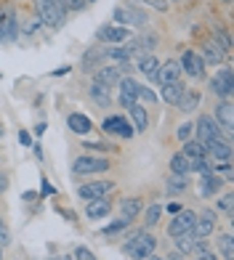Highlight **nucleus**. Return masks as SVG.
<instances>
[{"label": "nucleus", "mask_w": 234, "mask_h": 260, "mask_svg": "<svg viewBox=\"0 0 234 260\" xmlns=\"http://www.w3.org/2000/svg\"><path fill=\"white\" fill-rule=\"evenodd\" d=\"M88 93H91V99L96 101L99 106H109V104H112V93H109V85H104V82H99V80H93V82H91Z\"/></svg>", "instance_id": "4be33fe9"}, {"label": "nucleus", "mask_w": 234, "mask_h": 260, "mask_svg": "<svg viewBox=\"0 0 234 260\" xmlns=\"http://www.w3.org/2000/svg\"><path fill=\"white\" fill-rule=\"evenodd\" d=\"M19 35V21L14 8H3V27H0V43H11Z\"/></svg>", "instance_id": "4468645a"}, {"label": "nucleus", "mask_w": 234, "mask_h": 260, "mask_svg": "<svg viewBox=\"0 0 234 260\" xmlns=\"http://www.w3.org/2000/svg\"><path fill=\"white\" fill-rule=\"evenodd\" d=\"M194 220H197V215L192 210H179L173 215V220H170V226H168V236L170 239H175V236H181V234H186V231H192L194 229Z\"/></svg>", "instance_id": "423d86ee"}, {"label": "nucleus", "mask_w": 234, "mask_h": 260, "mask_svg": "<svg viewBox=\"0 0 234 260\" xmlns=\"http://www.w3.org/2000/svg\"><path fill=\"white\" fill-rule=\"evenodd\" d=\"M101 130L107 136H120V138H131L136 130H133V125H128V120L125 117H120V114H112V117H107V120L101 122Z\"/></svg>", "instance_id": "9b49d317"}, {"label": "nucleus", "mask_w": 234, "mask_h": 260, "mask_svg": "<svg viewBox=\"0 0 234 260\" xmlns=\"http://www.w3.org/2000/svg\"><path fill=\"white\" fill-rule=\"evenodd\" d=\"M160 215H162V207H160V205H152V207L144 212V223H147V226H155V223L160 220Z\"/></svg>", "instance_id": "f704fd0d"}, {"label": "nucleus", "mask_w": 234, "mask_h": 260, "mask_svg": "<svg viewBox=\"0 0 234 260\" xmlns=\"http://www.w3.org/2000/svg\"><path fill=\"white\" fill-rule=\"evenodd\" d=\"M181 154L186 159H197V157H208V151H205V146L200 144V141L189 138V141H184V151H181Z\"/></svg>", "instance_id": "cd10ccee"}, {"label": "nucleus", "mask_w": 234, "mask_h": 260, "mask_svg": "<svg viewBox=\"0 0 234 260\" xmlns=\"http://www.w3.org/2000/svg\"><path fill=\"white\" fill-rule=\"evenodd\" d=\"M200 197H216V191L221 188V178L216 173H208V175H200Z\"/></svg>", "instance_id": "b1692460"}, {"label": "nucleus", "mask_w": 234, "mask_h": 260, "mask_svg": "<svg viewBox=\"0 0 234 260\" xmlns=\"http://www.w3.org/2000/svg\"><path fill=\"white\" fill-rule=\"evenodd\" d=\"M144 260H160V257H155V255H149V257H144Z\"/></svg>", "instance_id": "3c124183"}, {"label": "nucleus", "mask_w": 234, "mask_h": 260, "mask_svg": "<svg viewBox=\"0 0 234 260\" xmlns=\"http://www.w3.org/2000/svg\"><path fill=\"white\" fill-rule=\"evenodd\" d=\"M202 146H205V151H208V157H213L216 162H229V159H231V144H229L226 136L213 138V141H205Z\"/></svg>", "instance_id": "f8f14e48"}, {"label": "nucleus", "mask_w": 234, "mask_h": 260, "mask_svg": "<svg viewBox=\"0 0 234 260\" xmlns=\"http://www.w3.org/2000/svg\"><path fill=\"white\" fill-rule=\"evenodd\" d=\"M67 11H83L88 6V0H62Z\"/></svg>", "instance_id": "ea45409f"}, {"label": "nucleus", "mask_w": 234, "mask_h": 260, "mask_svg": "<svg viewBox=\"0 0 234 260\" xmlns=\"http://www.w3.org/2000/svg\"><path fill=\"white\" fill-rule=\"evenodd\" d=\"M104 48H93V51H88L85 56H83V69L88 72V69H96V67H101V61H104Z\"/></svg>", "instance_id": "7c9ffc66"}, {"label": "nucleus", "mask_w": 234, "mask_h": 260, "mask_svg": "<svg viewBox=\"0 0 234 260\" xmlns=\"http://www.w3.org/2000/svg\"><path fill=\"white\" fill-rule=\"evenodd\" d=\"M96 40L104 43V45H120V43L131 40V29L120 27V24H101L96 29Z\"/></svg>", "instance_id": "20e7f679"}, {"label": "nucleus", "mask_w": 234, "mask_h": 260, "mask_svg": "<svg viewBox=\"0 0 234 260\" xmlns=\"http://www.w3.org/2000/svg\"><path fill=\"white\" fill-rule=\"evenodd\" d=\"M181 75H189L192 80H202L205 77V61H202V56L200 53H194V51H186L181 56Z\"/></svg>", "instance_id": "1a4fd4ad"}, {"label": "nucleus", "mask_w": 234, "mask_h": 260, "mask_svg": "<svg viewBox=\"0 0 234 260\" xmlns=\"http://www.w3.org/2000/svg\"><path fill=\"white\" fill-rule=\"evenodd\" d=\"M51 260H62V257H51Z\"/></svg>", "instance_id": "5fc2aeb1"}, {"label": "nucleus", "mask_w": 234, "mask_h": 260, "mask_svg": "<svg viewBox=\"0 0 234 260\" xmlns=\"http://www.w3.org/2000/svg\"><path fill=\"white\" fill-rule=\"evenodd\" d=\"M213 231H216V210H202L200 215H197V220H194L192 234L197 236V239H208Z\"/></svg>", "instance_id": "ddd939ff"}, {"label": "nucleus", "mask_w": 234, "mask_h": 260, "mask_svg": "<svg viewBox=\"0 0 234 260\" xmlns=\"http://www.w3.org/2000/svg\"><path fill=\"white\" fill-rule=\"evenodd\" d=\"M231 88H234V82H231V69H229V67L218 69L216 77L210 80V90H213L218 99L229 101V99H231Z\"/></svg>", "instance_id": "9d476101"}, {"label": "nucleus", "mask_w": 234, "mask_h": 260, "mask_svg": "<svg viewBox=\"0 0 234 260\" xmlns=\"http://www.w3.org/2000/svg\"><path fill=\"white\" fill-rule=\"evenodd\" d=\"M72 260H96V255H93L88 247H77L75 255H72Z\"/></svg>", "instance_id": "4c0bfd02"}, {"label": "nucleus", "mask_w": 234, "mask_h": 260, "mask_svg": "<svg viewBox=\"0 0 234 260\" xmlns=\"http://www.w3.org/2000/svg\"><path fill=\"white\" fill-rule=\"evenodd\" d=\"M112 212V205H109V199L104 197V199H93V202H85V218L88 220H101V218H107Z\"/></svg>", "instance_id": "f3484780"}, {"label": "nucleus", "mask_w": 234, "mask_h": 260, "mask_svg": "<svg viewBox=\"0 0 234 260\" xmlns=\"http://www.w3.org/2000/svg\"><path fill=\"white\" fill-rule=\"evenodd\" d=\"M189 168H192L194 173H200V175L213 173V165L208 162V157H197V159H189Z\"/></svg>", "instance_id": "72a5a7b5"}, {"label": "nucleus", "mask_w": 234, "mask_h": 260, "mask_svg": "<svg viewBox=\"0 0 234 260\" xmlns=\"http://www.w3.org/2000/svg\"><path fill=\"white\" fill-rule=\"evenodd\" d=\"M138 212H141V199L133 197V199H123V202H120V218H123V220L131 223Z\"/></svg>", "instance_id": "a878e982"}, {"label": "nucleus", "mask_w": 234, "mask_h": 260, "mask_svg": "<svg viewBox=\"0 0 234 260\" xmlns=\"http://www.w3.org/2000/svg\"><path fill=\"white\" fill-rule=\"evenodd\" d=\"M138 99H141V101H147V104H152V106H155L157 104V96H155V90H152V88H138Z\"/></svg>", "instance_id": "e433bc0d"}, {"label": "nucleus", "mask_w": 234, "mask_h": 260, "mask_svg": "<svg viewBox=\"0 0 234 260\" xmlns=\"http://www.w3.org/2000/svg\"><path fill=\"white\" fill-rule=\"evenodd\" d=\"M112 19H114V24H120V27H147L149 24V19L141 8H136V6H117L112 11Z\"/></svg>", "instance_id": "7ed1b4c3"}, {"label": "nucleus", "mask_w": 234, "mask_h": 260, "mask_svg": "<svg viewBox=\"0 0 234 260\" xmlns=\"http://www.w3.org/2000/svg\"><path fill=\"white\" fill-rule=\"evenodd\" d=\"M136 3H144V6H152L155 11H168V0H136Z\"/></svg>", "instance_id": "79ce46f5"}, {"label": "nucleus", "mask_w": 234, "mask_h": 260, "mask_svg": "<svg viewBox=\"0 0 234 260\" xmlns=\"http://www.w3.org/2000/svg\"><path fill=\"white\" fill-rule=\"evenodd\" d=\"M123 250L128 252V257H131V260H144L149 255H155L157 239L152 234H131V239L125 242Z\"/></svg>", "instance_id": "f03ea898"}, {"label": "nucleus", "mask_w": 234, "mask_h": 260, "mask_svg": "<svg viewBox=\"0 0 234 260\" xmlns=\"http://www.w3.org/2000/svg\"><path fill=\"white\" fill-rule=\"evenodd\" d=\"M0 136H3V125H0Z\"/></svg>", "instance_id": "864d4df0"}, {"label": "nucleus", "mask_w": 234, "mask_h": 260, "mask_svg": "<svg viewBox=\"0 0 234 260\" xmlns=\"http://www.w3.org/2000/svg\"><path fill=\"white\" fill-rule=\"evenodd\" d=\"M128 112H131V120H133V130L136 133H141V130H147V122H149V114H147V106L144 104H131L128 106Z\"/></svg>", "instance_id": "412c9836"}, {"label": "nucleus", "mask_w": 234, "mask_h": 260, "mask_svg": "<svg viewBox=\"0 0 234 260\" xmlns=\"http://www.w3.org/2000/svg\"><path fill=\"white\" fill-rule=\"evenodd\" d=\"M88 3H91V0H88Z\"/></svg>", "instance_id": "13d9d810"}, {"label": "nucleus", "mask_w": 234, "mask_h": 260, "mask_svg": "<svg viewBox=\"0 0 234 260\" xmlns=\"http://www.w3.org/2000/svg\"><path fill=\"white\" fill-rule=\"evenodd\" d=\"M67 125H69V130H72V133H77V136H88L91 130H93L91 117H88V114H80V112L69 114V117H67Z\"/></svg>", "instance_id": "a211bd4d"}, {"label": "nucleus", "mask_w": 234, "mask_h": 260, "mask_svg": "<svg viewBox=\"0 0 234 260\" xmlns=\"http://www.w3.org/2000/svg\"><path fill=\"white\" fill-rule=\"evenodd\" d=\"M125 226H128V220H123V218H120L117 223H109V226L104 229V236H112V234H117V231H123Z\"/></svg>", "instance_id": "58836bf2"}, {"label": "nucleus", "mask_w": 234, "mask_h": 260, "mask_svg": "<svg viewBox=\"0 0 234 260\" xmlns=\"http://www.w3.org/2000/svg\"><path fill=\"white\" fill-rule=\"evenodd\" d=\"M138 72H141L144 77H149V80H157V72H160V61L155 56H141L138 58Z\"/></svg>", "instance_id": "5701e85b"}, {"label": "nucleus", "mask_w": 234, "mask_h": 260, "mask_svg": "<svg viewBox=\"0 0 234 260\" xmlns=\"http://www.w3.org/2000/svg\"><path fill=\"white\" fill-rule=\"evenodd\" d=\"M231 199H234V194H224V197L218 199V205H216V207H218L221 212H224V215H234V210H231Z\"/></svg>", "instance_id": "c9c22d12"}, {"label": "nucleus", "mask_w": 234, "mask_h": 260, "mask_svg": "<svg viewBox=\"0 0 234 260\" xmlns=\"http://www.w3.org/2000/svg\"><path fill=\"white\" fill-rule=\"evenodd\" d=\"M117 85H120V104L125 106H131V104H136L138 101V82L133 80V77H120V82H117Z\"/></svg>", "instance_id": "dca6fc26"}, {"label": "nucleus", "mask_w": 234, "mask_h": 260, "mask_svg": "<svg viewBox=\"0 0 234 260\" xmlns=\"http://www.w3.org/2000/svg\"><path fill=\"white\" fill-rule=\"evenodd\" d=\"M179 210H181V205H179V202H170V205H168V212H170V215H175Z\"/></svg>", "instance_id": "09e8293b"}, {"label": "nucleus", "mask_w": 234, "mask_h": 260, "mask_svg": "<svg viewBox=\"0 0 234 260\" xmlns=\"http://www.w3.org/2000/svg\"><path fill=\"white\" fill-rule=\"evenodd\" d=\"M194 244H197V236H194L192 231H186V234H181V236H175V250H179L181 255L194 252Z\"/></svg>", "instance_id": "c756f323"}, {"label": "nucleus", "mask_w": 234, "mask_h": 260, "mask_svg": "<svg viewBox=\"0 0 234 260\" xmlns=\"http://www.w3.org/2000/svg\"><path fill=\"white\" fill-rule=\"evenodd\" d=\"M40 191H43V197H53V186H51L48 181H43V186H40Z\"/></svg>", "instance_id": "49530a36"}, {"label": "nucleus", "mask_w": 234, "mask_h": 260, "mask_svg": "<svg viewBox=\"0 0 234 260\" xmlns=\"http://www.w3.org/2000/svg\"><path fill=\"white\" fill-rule=\"evenodd\" d=\"M168 194L173 197V194H181L186 186H189V175H175V173H170L168 175Z\"/></svg>", "instance_id": "c85d7f7f"}, {"label": "nucleus", "mask_w": 234, "mask_h": 260, "mask_svg": "<svg viewBox=\"0 0 234 260\" xmlns=\"http://www.w3.org/2000/svg\"><path fill=\"white\" fill-rule=\"evenodd\" d=\"M194 260H218V257H216V252L205 250V252H197V257H194Z\"/></svg>", "instance_id": "c03bdc74"}, {"label": "nucleus", "mask_w": 234, "mask_h": 260, "mask_svg": "<svg viewBox=\"0 0 234 260\" xmlns=\"http://www.w3.org/2000/svg\"><path fill=\"white\" fill-rule=\"evenodd\" d=\"M170 173H175V175H189V173H192V168H189V159H186V157L181 154V151L170 157Z\"/></svg>", "instance_id": "2f4dec72"}, {"label": "nucleus", "mask_w": 234, "mask_h": 260, "mask_svg": "<svg viewBox=\"0 0 234 260\" xmlns=\"http://www.w3.org/2000/svg\"><path fill=\"white\" fill-rule=\"evenodd\" d=\"M224 58H226V51L221 48L218 43H205V48H202V61H205V67H218Z\"/></svg>", "instance_id": "aec40b11"}, {"label": "nucleus", "mask_w": 234, "mask_h": 260, "mask_svg": "<svg viewBox=\"0 0 234 260\" xmlns=\"http://www.w3.org/2000/svg\"><path fill=\"white\" fill-rule=\"evenodd\" d=\"M192 136H194V125H192V122H184V125L179 127V138H181V141H189Z\"/></svg>", "instance_id": "a19ab883"}, {"label": "nucleus", "mask_w": 234, "mask_h": 260, "mask_svg": "<svg viewBox=\"0 0 234 260\" xmlns=\"http://www.w3.org/2000/svg\"><path fill=\"white\" fill-rule=\"evenodd\" d=\"M194 133H197V141H200V144H205V141L221 138V136H224V130L218 127V122L213 120V114H200V117H197Z\"/></svg>", "instance_id": "39448f33"}, {"label": "nucleus", "mask_w": 234, "mask_h": 260, "mask_svg": "<svg viewBox=\"0 0 234 260\" xmlns=\"http://www.w3.org/2000/svg\"><path fill=\"white\" fill-rule=\"evenodd\" d=\"M62 260H72V257H69V255H67V257H62Z\"/></svg>", "instance_id": "603ef678"}, {"label": "nucleus", "mask_w": 234, "mask_h": 260, "mask_svg": "<svg viewBox=\"0 0 234 260\" xmlns=\"http://www.w3.org/2000/svg\"><path fill=\"white\" fill-rule=\"evenodd\" d=\"M11 242V234H8V229H6V223H3V218H0V244H8Z\"/></svg>", "instance_id": "37998d69"}, {"label": "nucleus", "mask_w": 234, "mask_h": 260, "mask_svg": "<svg viewBox=\"0 0 234 260\" xmlns=\"http://www.w3.org/2000/svg\"><path fill=\"white\" fill-rule=\"evenodd\" d=\"M19 141H21L24 146H30V144H32V136L27 133V130H19Z\"/></svg>", "instance_id": "a18cd8bd"}, {"label": "nucleus", "mask_w": 234, "mask_h": 260, "mask_svg": "<svg viewBox=\"0 0 234 260\" xmlns=\"http://www.w3.org/2000/svg\"><path fill=\"white\" fill-rule=\"evenodd\" d=\"M6 188H8V175H6V173H0V194H3Z\"/></svg>", "instance_id": "de8ad7c7"}, {"label": "nucleus", "mask_w": 234, "mask_h": 260, "mask_svg": "<svg viewBox=\"0 0 234 260\" xmlns=\"http://www.w3.org/2000/svg\"><path fill=\"white\" fill-rule=\"evenodd\" d=\"M157 80L162 82V85H170V82L181 80V64L175 61V58H170V61H165V64L160 67V72H157Z\"/></svg>", "instance_id": "6ab92c4d"}, {"label": "nucleus", "mask_w": 234, "mask_h": 260, "mask_svg": "<svg viewBox=\"0 0 234 260\" xmlns=\"http://www.w3.org/2000/svg\"><path fill=\"white\" fill-rule=\"evenodd\" d=\"M35 11H38L40 24L48 27H62L67 19V8L62 0H35Z\"/></svg>", "instance_id": "f257e3e1"}, {"label": "nucleus", "mask_w": 234, "mask_h": 260, "mask_svg": "<svg viewBox=\"0 0 234 260\" xmlns=\"http://www.w3.org/2000/svg\"><path fill=\"white\" fill-rule=\"evenodd\" d=\"M213 120L218 122L221 130H224V136L231 133V127H234V106H231V101H221V104L216 106Z\"/></svg>", "instance_id": "2eb2a0df"}, {"label": "nucleus", "mask_w": 234, "mask_h": 260, "mask_svg": "<svg viewBox=\"0 0 234 260\" xmlns=\"http://www.w3.org/2000/svg\"><path fill=\"white\" fill-rule=\"evenodd\" d=\"M0 257H3V252H0Z\"/></svg>", "instance_id": "4d7b16f0"}, {"label": "nucleus", "mask_w": 234, "mask_h": 260, "mask_svg": "<svg viewBox=\"0 0 234 260\" xmlns=\"http://www.w3.org/2000/svg\"><path fill=\"white\" fill-rule=\"evenodd\" d=\"M168 260H184V255H181L179 250H175V252H170V255H168Z\"/></svg>", "instance_id": "8fccbe9b"}, {"label": "nucleus", "mask_w": 234, "mask_h": 260, "mask_svg": "<svg viewBox=\"0 0 234 260\" xmlns=\"http://www.w3.org/2000/svg\"><path fill=\"white\" fill-rule=\"evenodd\" d=\"M184 93H186V85H184L181 80L170 82V85H162V99H165L168 104H179Z\"/></svg>", "instance_id": "393cba45"}, {"label": "nucleus", "mask_w": 234, "mask_h": 260, "mask_svg": "<svg viewBox=\"0 0 234 260\" xmlns=\"http://www.w3.org/2000/svg\"><path fill=\"white\" fill-rule=\"evenodd\" d=\"M175 106H179V112H184V114H189V112H194L197 106H200V93H197V90H189V88H186V93H184V96H181V101L175 104Z\"/></svg>", "instance_id": "bb28decb"}, {"label": "nucleus", "mask_w": 234, "mask_h": 260, "mask_svg": "<svg viewBox=\"0 0 234 260\" xmlns=\"http://www.w3.org/2000/svg\"><path fill=\"white\" fill-rule=\"evenodd\" d=\"M226 3H231V0H226Z\"/></svg>", "instance_id": "6e6d98bb"}, {"label": "nucleus", "mask_w": 234, "mask_h": 260, "mask_svg": "<svg viewBox=\"0 0 234 260\" xmlns=\"http://www.w3.org/2000/svg\"><path fill=\"white\" fill-rule=\"evenodd\" d=\"M109 170V159H101V157H80L72 165V173L75 175H91V173H107Z\"/></svg>", "instance_id": "0eeeda50"}, {"label": "nucleus", "mask_w": 234, "mask_h": 260, "mask_svg": "<svg viewBox=\"0 0 234 260\" xmlns=\"http://www.w3.org/2000/svg\"><path fill=\"white\" fill-rule=\"evenodd\" d=\"M112 188H114L112 181H88L77 188V197L85 199V202H93V199H104Z\"/></svg>", "instance_id": "6e6552de"}, {"label": "nucleus", "mask_w": 234, "mask_h": 260, "mask_svg": "<svg viewBox=\"0 0 234 260\" xmlns=\"http://www.w3.org/2000/svg\"><path fill=\"white\" fill-rule=\"evenodd\" d=\"M218 250H221V255H224V260H234V236L231 234L218 236Z\"/></svg>", "instance_id": "473e14b6"}]
</instances>
